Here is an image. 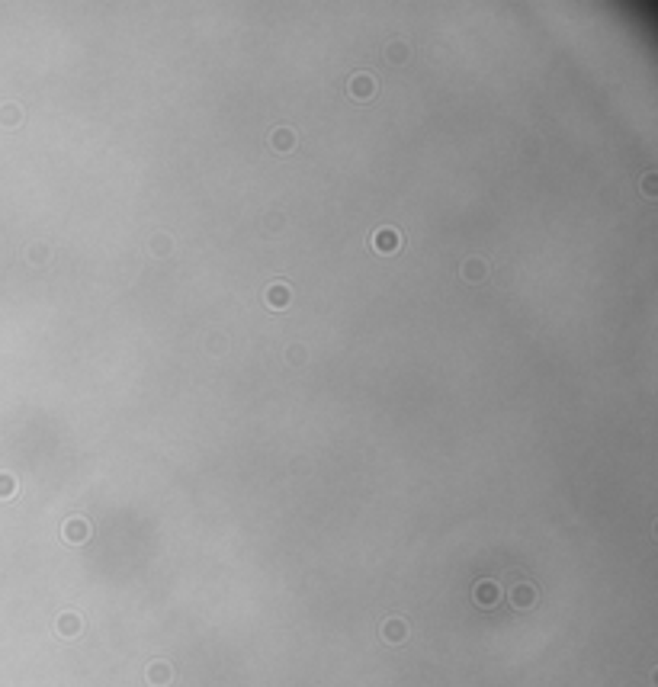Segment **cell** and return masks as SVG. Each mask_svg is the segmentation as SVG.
<instances>
[{
  "instance_id": "6da1fadb",
  "label": "cell",
  "mask_w": 658,
  "mask_h": 687,
  "mask_svg": "<svg viewBox=\"0 0 658 687\" xmlns=\"http://www.w3.org/2000/svg\"><path fill=\"white\" fill-rule=\"evenodd\" d=\"M145 681H148L151 687L174 684V665H168V661H151L148 671H145Z\"/></svg>"
},
{
  "instance_id": "7a4b0ae2",
  "label": "cell",
  "mask_w": 658,
  "mask_h": 687,
  "mask_svg": "<svg viewBox=\"0 0 658 687\" xmlns=\"http://www.w3.org/2000/svg\"><path fill=\"white\" fill-rule=\"evenodd\" d=\"M347 90L356 97V100H370V97L379 90V80L370 77V74H356V77H350Z\"/></svg>"
},
{
  "instance_id": "3957f363",
  "label": "cell",
  "mask_w": 658,
  "mask_h": 687,
  "mask_svg": "<svg viewBox=\"0 0 658 687\" xmlns=\"http://www.w3.org/2000/svg\"><path fill=\"white\" fill-rule=\"evenodd\" d=\"M510 604L517 610H530L533 604H537V588L530 585V581H520V585L510 588Z\"/></svg>"
},
{
  "instance_id": "277c9868",
  "label": "cell",
  "mask_w": 658,
  "mask_h": 687,
  "mask_svg": "<svg viewBox=\"0 0 658 687\" xmlns=\"http://www.w3.org/2000/svg\"><path fill=\"white\" fill-rule=\"evenodd\" d=\"M379 633H383V639L389 642V646H398V642L408 639V623H405L402 617H389V620L383 623V629H379Z\"/></svg>"
},
{
  "instance_id": "5b68a950",
  "label": "cell",
  "mask_w": 658,
  "mask_h": 687,
  "mask_svg": "<svg viewBox=\"0 0 658 687\" xmlns=\"http://www.w3.org/2000/svg\"><path fill=\"white\" fill-rule=\"evenodd\" d=\"M402 244H405V238H398V234L392 232V228H385V232L373 234V247H376L379 254H395Z\"/></svg>"
},
{
  "instance_id": "8992f818",
  "label": "cell",
  "mask_w": 658,
  "mask_h": 687,
  "mask_svg": "<svg viewBox=\"0 0 658 687\" xmlns=\"http://www.w3.org/2000/svg\"><path fill=\"white\" fill-rule=\"evenodd\" d=\"M472 594H476L478 607H495V604H498V585H495V581H478Z\"/></svg>"
},
{
  "instance_id": "52a82bcc",
  "label": "cell",
  "mask_w": 658,
  "mask_h": 687,
  "mask_svg": "<svg viewBox=\"0 0 658 687\" xmlns=\"http://www.w3.org/2000/svg\"><path fill=\"white\" fill-rule=\"evenodd\" d=\"M90 536V524L81 521V517H75V521H67L65 524V540L67 543H84Z\"/></svg>"
},
{
  "instance_id": "ba28073f",
  "label": "cell",
  "mask_w": 658,
  "mask_h": 687,
  "mask_svg": "<svg viewBox=\"0 0 658 687\" xmlns=\"http://www.w3.org/2000/svg\"><path fill=\"white\" fill-rule=\"evenodd\" d=\"M58 633L61 636H71V639H75V636H81V617H77V614H61L58 617Z\"/></svg>"
},
{
  "instance_id": "9c48e42d",
  "label": "cell",
  "mask_w": 658,
  "mask_h": 687,
  "mask_svg": "<svg viewBox=\"0 0 658 687\" xmlns=\"http://www.w3.org/2000/svg\"><path fill=\"white\" fill-rule=\"evenodd\" d=\"M267 305L270 308H286L289 305V289L286 286H270L267 289Z\"/></svg>"
},
{
  "instance_id": "30bf717a",
  "label": "cell",
  "mask_w": 658,
  "mask_h": 687,
  "mask_svg": "<svg viewBox=\"0 0 658 687\" xmlns=\"http://www.w3.org/2000/svg\"><path fill=\"white\" fill-rule=\"evenodd\" d=\"M13 492H16L13 475H0V498H10Z\"/></svg>"
},
{
  "instance_id": "8fae6325",
  "label": "cell",
  "mask_w": 658,
  "mask_h": 687,
  "mask_svg": "<svg viewBox=\"0 0 658 687\" xmlns=\"http://www.w3.org/2000/svg\"><path fill=\"white\" fill-rule=\"evenodd\" d=\"M270 141H280V145H276L280 151H289V148H292V145H289V141H292V135H289V132H280L276 139H270Z\"/></svg>"
}]
</instances>
